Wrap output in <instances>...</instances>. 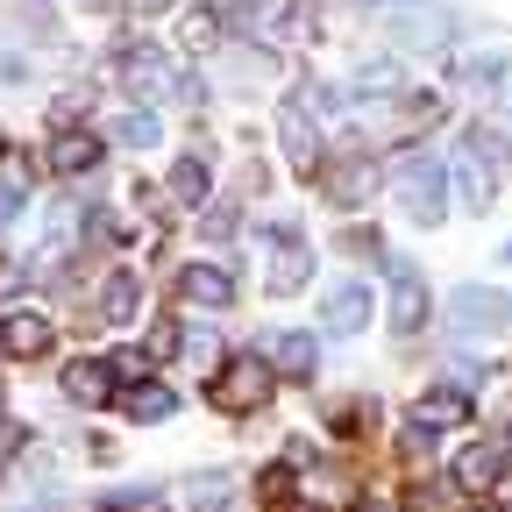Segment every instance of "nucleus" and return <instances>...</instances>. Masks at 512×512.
Instances as JSON below:
<instances>
[{"label": "nucleus", "mask_w": 512, "mask_h": 512, "mask_svg": "<svg viewBox=\"0 0 512 512\" xmlns=\"http://www.w3.org/2000/svg\"><path fill=\"white\" fill-rule=\"evenodd\" d=\"M448 320H456V335H491V328H512V299L505 292H484V285H470V292H456L448 299Z\"/></svg>", "instance_id": "nucleus-5"}, {"label": "nucleus", "mask_w": 512, "mask_h": 512, "mask_svg": "<svg viewBox=\"0 0 512 512\" xmlns=\"http://www.w3.org/2000/svg\"><path fill=\"white\" fill-rule=\"evenodd\" d=\"M413 420L441 434V427H456V420H470V399L456 392V384H434V392H427V399L413 406Z\"/></svg>", "instance_id": "nucleus-15"}, {"label": "nucleus", "mask_w": 512, "mask_h": 512, "mask_svg": "<svg viewBox=\"0 0 512 512\" xmlns=\"http://www.w3.org/2000/svg\"><path fill=\"white\" fill-rule=\"evenodd\" d=\"M207 192H214V185H207V164H200V157H178V171H171V200H178V207H207Z\"/></svg>", "instance_id": "nucleus-18"}, {"label": "nucleus", "mask_w": 512, "mask_h": 512, "mask_svg": "<svg viewBox=\"0 0 512 512\" xmlns=\"http://www.w3.org/2000/svg\"><path fill=\"white\" fill-rule=\"evenodd\" d=\"M214 43H221V15H214V8H185V15H178V50H185V57H207Z\"/></svg>", "instance_id": "nucleus-17"}, {"label": "nucleus", "mask_w": 512, "mask_h": 512, "mask_svg": "<svg viewBox=\"0 0 512 512\" xmlns=\"http://www.w3.org/2000/svg\"><path fill=\"white\" fill-rule=\"evenodd\" d=\"M313 278V249L299 242V228H271V292H299Z\"/></svg>", "instance_id": "nucleus-6"}, {"label": "nucleus", "mask_w": 512, "mask_h": 512, "mask_svg": "<svg viewBox=\"0 0 512 512\" xmlns=\"http://www.w3.org/2000/svg\"><path fill=\"white\" fill-rule=\"evenodd\" d=\"M392 86H399L392 64H363V72H356V93H392Z\"/></svg>", "instance_id": "nucleus-27"}, {"label": "nucleus", "mask_w": 512, "mask_h": 512, "mask_svg": "<svg viewBox=\"0 0 512 512\" xmlns=\"http://www.w3.org/2000/svg\"><path fill=\"white\" fill-rule=\"evenodd\" d=\"M0 349L8 356H43L50 349V320L43 313H0Z\"/></svg>", "instance_id": "nucleus-12"}, {"label": "nucleus", "mask_w": 512, "mask_h": 512, "mask_svg": "<svg viewBox=\"0 0 512 512\" xmlns=\"http://www.w3.org/2000/svg\"><path fill=\"white\" fill-rule=\"evenodd\" d=\"M356 512H392V505H384V498H363V505H356Z\"/></svg>", "instance_id": "nucleus-32"}, {"label": "nucleus", "mask_w": 512, "mask_h": 512, "mask_svg": "<svg viewBox=\"0 0 512 512\" xmlns=\"http://www.w3.org/2000/svg\"><path fill=\"white\" fill-rule=\"evenodd\" d=\"M64 392H72V406H107L114 392V363H64Z\"/></svg>", "instance_id": "nucleus-13"}, {"label": "nucleus", "mask_w": 512, "mask_h": 512, "mask_svg": "<svg viewBox=\"0 0 512 512\" xmlns=\"http://www.w3.org/2000/svg\"><path fill=\"white\" fill-rule=\"evenodd\" d=\"M171 406H178V399L164 392V384H128V392H121V413H128V420H164Z\"/></svg>", "instance_id": "nucleus-20"}, {"label": "nucleus", "mask_w": 512, "mask_h": 512, "mask_svg": "<svg viewBox=\"0 0 512 512\" xmlns=\"http://www.w3.org/2000/svg\"><path fill=\"white\" fill-rule=\"evenodd\" d=\"M136 8H178V0H136Z\"/></svg>", "instance_id": "nucleus-33"}, {"label": "nucleus", "mask_w": 512, "mask_h": 512, "mask_svg": "<svg viewBox=\"0 0 512 512\" xmlns=\"http://www.w3.org/2000/svg\"><path fill=\"white\" fill-rule=\"evenodd\" d=\"M498 477H505V448L498 441H470L463 456H456V484L463 491H491Z\"/></svg>", "instance_id": "nucleus-10"}, {"label": "nucleus", "mask_w": 512, "mask_h": 512, "mask_svg": "<svg viewBox=\"0 0 512 512\" xmlns=\"http://www.w3.org/2000/svg\"><path fill=\"white\" fill-rule=\"evenodd\" d=\"M50 164H57L64 178L93 171V164H100V136H93V128H57V136H50Z\"/></svg>", "instance_id": "nucleus-11"}, {"label": "nucleus", "mask_w": 512, "mask_h": 512, "mask_svg": "<svg viewBox=\"0 0 512 512\" xmlns=\"http://www.w3.org/2000/svg\"><path fill=\"white\" fill-rule=\"evenodd\" d=\"M463 79H470L477 93H498V86H505V57H477V64H470Z\"/></svg>", "instance_id": "nucleus-26"}, {"label": "nucleus", "mask_w": 512, "mask_h": 512, "mask_svg": "<svg viewBox=\"0 0 512 512\" xmlns=\"http://www.w3.org/2000/svg\"><path fill=\"white\" fill-rule=\"evenodd\" d=\"M121 86L136 93V100H164L178 79H171V57L157 50V43H128L121 50Z\"/></svg>", "instance_id": "nucleus-4"}, {"label": "nucleus", "mask_w": 512, "mask_h": 512, "mask_svg": "<svg viewBox=\"0 0 512 512\" xmlns=\"http://www.w3.org/2000/svg\"><path fill=\"white\" fill-rule=\"evenodd\" d=\"M22 200H29V178H22V157H8V164H0V228L15 221Z\"/></svg>", "instance_id": "nucleus-21"}, {"label": "nucleus", "mask_w": 512, "mask_h": 512, "mask_svg": "<svg viewBox=\"0 0 512 512\" xmlns=\"http://www.w3.org/2000/svg\"><path fill=\"white\" fill-rule=\"evenodd\" d=\"M441 36H448V22H441V15H413V22L399 15V43H441Z\"/></svg>", "instance_id": "nucleus-25"}, {"label": "nucleus", "mask_w": 512, "mask_h": 512, "mask_svg": "<svg viewBox=\"0 0 512 512\" xmlns=\"http://www.w3.org/2000/svg\"><path fill=\"white\" fill-rule=\"evenodd\" d=\"M271 377H278V370H271L264 356H235V363L214 377V399H221L228 413H256V406L271 399Z\"/></svg>", "instance_id": "nucleus-3"}, {"label": "nucleus", "mask_w": 512, "mask_h": 512, "mask_svg": "<svg viewBox=\"0 0 512 512\" xmlns=\"http://www.w3.org/2000/svg\"><path fill=\"white\" fill-rule=\"evenodd\" d=\"M320 320H328L335 335H356L363 320H370V285H356V278H342L328 299H320Z\"/></svg>", "instance_id": "nucleus-7"}, {"label": "nucleus", "mask_w": 512, "mask_h": 512, "mask_svg": "<svg viewBox=\"0 0 512 512\" xmlns=\"http://www.w3.org/2000/svg\"><path fill=\"white\" fill-rule=\"evenodd\" d=\"M399 207H406L413 228H441V214H448V171L427 150H413L399 164Z\"/></svg>", "instance_id": "nucleus-2"}, {"label": "nucleus", "mask_w": 512, "mask_h": 512, "mask_svg": "<svg viewBox=\"0 0 512 512\" xmlns=\"http://www.w3.org/2000/svg\"><path fill=\"white\" fill-rule=\"evenodd\" d=\"M420 320H427V285H420V271H392V328L399 335H413L420 328Z\"/></svg>", "instance_id": "nucleus-14"}, {"label": "nucleus", "mask_w": 512, "mask_h": 512, "mask_svg": "<svg viewBox=\"0 0 512 512\" xmlns=\"http://www.w3.org/2000/svg\"><path fill=\"white\" fill-rule=\"evenodd\" d=\"M328 192H335V207H363L370 192H377V178H370V164H335Z\"/></svg>", "instance_id": "nucleus-19"}, {"label": "nucleus", "mask_w": 512, "mask_h": 512, "mask_svg": "<svg viewBox=\"0 0 512 512\" xmlns=\"http://www.w3.org/2000/svg\"><path fill=\"white\" fill-rule=\"evenodd\" d=\"M171 342H178V320H157V335H150V356H171Z\"/></svg>", "instance_id": "nucleus-30"}, {"label": "nucleus", "mask_w": 512, "mask_h": 512, "mask_svg": "<svg viewBox=\"0 0 512 512\" xmlns=\"http://www.w3.org/2000/svg\"><path fill=\"white\" fill-rule=\"evenodd\" d=\"M100 292H107V299H100V313H107V320H128V313H136V292H143V285L128 278V271H114Z\"/></svg>", "instance_id": "nucleus-22"}, {"label": "nucleus", "mask_w": 512, "mask_h": 512, "mask_svg": "<svg viewBox=\"0 0 512 512\" xmlns=\"http://www.w3.org/2000/svg\"><path fill=\"white\" fill-rule=\"evenodd\" d=\"M178 299H192V306H228V299H235V278H228L221 264H185V271H178Z\"/></svg>", "instance_id": "nucleus-9"}, {"label": "nucleus", "mask_w": 512, "mask_h": 512, "mask_svg": "<svg viewBox=\"0 0 512 512\" xmlns=\"http://www.w3.org/2000/svg\"><path fill=\"white\" fill-rule=\"evenodd\" d=\"M278 143H285V157H292L299 171H313L320 143H313V114H306V107H285V121H278Z\"/></svg>", "instance_id": "nucleus-16"}, {"label": "nucleus", "mask_w": 512, "mask_h": 512, "mask_svg": "<svg viewBox=\"0 0 512 512\" xmlns=\"http://www.w3.org/2000/svg\"><path fill=\"white\" fill-rule=\"evenodd\" d=\"M207 235L214 242H235V207H207Z\"/></svg>", "instance_id": "nucleus-28"}, {"label": "nucleus", "mask_w": 512, "mask_h": 512, "mask_svg": "<svg viewBox=\"0 0 512 512\" xmlns=\"http://www.w3.org/2000/svg\"><path fill=\"white\" fill-rule=\"evenodd\" d=\"M185 349H192V363H214V349H221V342H214L207 328H192V335H185Z\"/></svg>", "instance_id": "nucleus-29"}, {"label": "nucleus", "mask_w": 512, "mask_h": 512, "mask_svg": "<svg viewBox=\"0 0 512 512\" xmlns=\"http://www.w3.org/2000/svg\"><path fill=\"white\" fill-rule=\"evenodd\" d=\"M15 448H22V420L0 413V456H15Z\"/></svg>", "instance_id": "nucleus-31"}, {"label": "nucleus", "mask_w": 512, "mask_h": 512, "mask_svg": "<svg viewBox=\"0 0 512 512\" xmlns=\"http://www.w3.org/2000/svg\"><path fill=\"white\" fill-rule=\"evenodd\" d=\"M185 498H192V512H221V498H228V477H221V470L192 477V484H185Z\"/></svg>", "instance_id": "nucleus-23"}, {"label": "nucleus", "mask_w": 512, "mask_h": 512, "mask_svg": "<svg viewBox=\"0 0 512 512\" xmlns=\"http://www.w3.org/2000/svg\"><path fill=\"white\" fill-rule=\"evenodd\" d=\"M256 349H264V363H271L278 377H306V370H313V335H299V328H292V335H285V328H271Z\"/></svg>", "instance_id": "nucleus-8"}, {"label": "nucleus", "mask_w": 512, "mask_h": 512, "mask_svg": "<svg viewBox=\"0 0 512 512\" xmlns=\"http://www.w3.org/2000/svg\"><path fill=\"white\" fill-rule=\"evenodd\" d=\"M456 178H463V207L470 214H484L498 200V178H505V136H498V128H463Z\"/></svg>", "instance_id": "nucleus-1"}, {"label": "nucleus", "mask_w": 512, "mask_h": 512, "mask_svg": "<svg viewBox=\"0 0 512 512\" xmlns=\"http://www.w3.org/2000/svg\"><path fill=\"white\" fill-rule=\"evenodd\" d=\"M121 143L150 150V143H157V114H150V107H128V114H121Z\"/></svg>", "instance_id": "nucleus-24"}]
</instances>
